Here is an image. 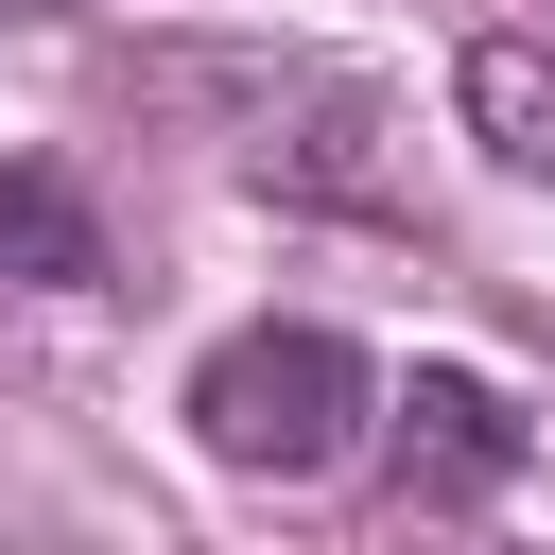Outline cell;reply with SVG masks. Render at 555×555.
I'll use <instances>...</instances> for the list:
<instances>
[{
    "label": "cell",
    "instance_id": "cell-4",
    "mask_svg": "<svg viewBox=\"0 0 555 555\" xmlns=\"http://www.w3.org/2000/svg\"><path fill=\"white\" fill-rule=\"evenodd\" d=\"M468 139H486L503 173H555V52L486 35V52H468Z\"/></svg>",
    "mask_w": 555,
    "mask_h": 555
},
{
    "label": "cell",
    "instance_id": "cell-2",
    "mask_svg": "<svg viewBox=\"0 0 555 555\" xmlns=\"http://www.w3.org/2000/svg\"><path fill=\"white\" fill-rule=\"evenodd\" d=\"M382 416H399V486H416V503H486V486H520V451H538V416H520L486 364H416V382H382Z\"/></svg>",
    "mask_w": 555,
    "mask_h": 555
},
{
    "label": "cell",
    "instance_id": "cell-1",
    "mask_svg": "<svg viewBox=\"0 0 555 555\" xmlns=\"http://www.w3.org/2000/svg\"><path fill=\"white\" fill-rule=\"evenodd\" d=\"M364 416H382V364H364L330 312H260V330H225V347L191 364V451L243 468V486H312V468H347Z\"/></svg>",
    "mask_w": 555,
    "mask_h": 555
},
{
    "label": "cell",
    "instance_id": "cell-3",
    "mask_svg": "<svg viewBox=\"0 0 555 555\" xmlns=\"http://www.w3.org/2000/svg\"><path fill=\"white\" fill-rule=\"evenodd\" d=\"M104 278V208L35 156H0V295H87Z\"/></svg>",
    "mask_w": 555,
    "mask_h": 555
}]
</instances>
